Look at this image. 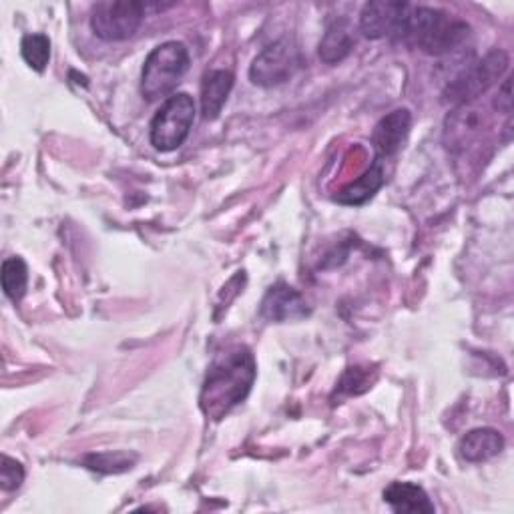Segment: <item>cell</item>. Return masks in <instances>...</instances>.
<instances>
[{
	"label": "cell",
	"mask_w": 514,
	"mask_h": 514,
	"mask_svg": "<svg viewBox=\"0 0 514 514\" xmlns=\"http://www.w3.org/2000/svg\"><path fill=\"white\" fill-rule=\"evenodd\" d=\"M257 366L249 348L235 346L219 354L205 376L199 406L211 420H223L239 406L255 382Z\"/></svg>",
	"instance_id": "cell-1"
},
{
	"label": "cell",
	"mask_w": 514,
	"mask_h": 514,
	"mask_svg": "<svg viewBox=\"0 0 514 514\" xmlns=\"http://www.w3.org/2000/svg\"><path fill=\"white\" fill-rule=\"evenodd\" d=\"M470 35V27L440 9L412 7L402 39L428 55L442 57L458 49Z\"/></svg>",
	"instance_id": "cell-2"
},
{
	"label": "cell",
	"mask_w": 514,
	"mask_h": 514,
	"mask_svg": "<svg viewBox=\"0 0 514 514\" xmlns=\"http://www.w3.org/2000/svg\"><path fill=\"white\" fill-rule=\"evenodd\" d=\"M189 51L183 43L167 41L155 47L145 59L141 73V93L147 101H157L173 93L189 71Z\"/></svg>",
	"instance_id": "cell-3"
},
{
	"label": "cell",
	"mask_w": 514,
	"mask_h": 514,
	"mask_svg": "<svg viewBox=\"0 0 514 514\" xmlns=\"http://www.w3.org/2000/svg\"><path fill=\"white\" fill-rule=\"evenodd\" d=\"M506 69H508V55L500 49L490 51L484 59L462 69L460 75H456L448 83L444 91V101L460 107L476 101L480 95H484L490 87L498 83V79L506 73Z\"/></svg>",
	"instance_id": "cell-4"
},
{
	"label": "cell",
	"mask_w": 514,
	"mask_h": 514,
	"mask_svg": "<svg viewBox=\"0 0 514 514\" xmlns=\"http://www.w3.org/2000/svg\"><path fill=\"white\" fill-rule=\"evenodd\" d=\"M195 121V103L191 95H171L151 121V145L157 151H175L185 143Z\"/></svg>",
	"instance_id": "cell-5"
},
{
	"label": "cell",
	"mask_w": 514,
	"mask_h": 514,
	"mask_svg": "<svg viewBox=\"0 0 514 514\" xmlns=\"http://www.w3.org/2000/svg\"><path fill=\"white\" fill-rule=\"evenodd\" d=\"M145 15V3H137V0H105V3H97L93 7L91 29L103 41H127L139 31Z\"/></svg>",
	"instance_id": "cell-6"
},
{
	"label": "cell",
	"mask_w": 514,
	"mask_h": 514,
	"mask_svg": "<svg viewBox=\"0 0 514 514\" xmlns=\"http://www.w3.org/2000/svg\"><path fill=\"white\" fill-rule=\"evenodd\" d=\"M300 67L298 51L290 41H278L257 55L249 67V79L257 87H278L288 83Z\"/></svg>",
	"instance_id": "cell-7"
},
{
	"label": "cell",
	"mask_w": 514,
	"mask_h": 514,
	"mask_svg": "<svg viewBox=\"0 0 514 514\" xmlns=\"http://www.w3.org/2000/svg\"><path fill=\"white\" fill-rule=\"evenodd\" d=\"M412 5L398 0H374L362 9L360 31L364 37L378 41L384 37H402Z\"/></svg>",
	"instance_id": "cell-8"
},
{
	"label": "cell",
	"mask_w": 514,
	"mask_h": 514,
	"mask_svg": "<svg viewBox=\"0 0 514 514\" xmlns=\"http://www.w3.org/2000/svg\"><path fill=\"white\" fill-rule=\"evenodd\" d=\"M260 314L268 322L286 324V322H298L308 318L310 308L306 298L298 290L290 288L288 284H276L264 296Z\"/></svg>",
	"instance_id": "cell-9"
},
{
	"label": "cell",
	"mask_w": 514,
	"mask_h": 514,
	"mask_svg": "<svg viewBox=\"0 0 514 514\" xmlns=\"http://www.w3.org/2000/svg\"><path fill=\"white\" fill-rule=\"evenodd\" d=\"M410 125H412V115L408 109H396V111L388 113L384 119H380V123L376 125V129L372 133V145L376 149V159L384 161V159L396 155L406 143Z\"/></svg>",
	"instance_id": "cell-10"
},
{
	"label": "cell",
	"mask_w": 514,
	"mask_h": 514,
	"mask_svg": "<svg viewBox=\"0 0 514 514\" xmlns=\"http://www.w3.org/2000/svg\"><path fill=\"white\" fill-rule=\"evenodd\" d=\"M504 450V438L494 428H474L462 436L458 452L466 462H486Z\"/></svg>",
	"instance_id": "cell-11"
},
{
	"label": "cell",
	"mask_w": 514,
	"mask_h": 514,
	"mask_svg": "<svg viewBox=\"0 0 514 514\" xmlns=\"http://www.w3.org/2000/svg\"><path fill=\"white\" fill-rule=\"evenodd\" d=\"M233 89V75L229 71H209L201 85V115L207 121L219 117L227 97Z\"/></svg>",
	"instance_id": "cell-12"
},
{
	"label": "cell",
	"mask_w": 514,
	"mask_h": 514,
	"mask_svg": "<svg viewBox=\"0 0 514 514\" xmlns=\"http://www.w3.org/2000/svg\"><path fill=\"white\" fill-rule=\"evenodd\" d=\"M384 500L396 512H424L432 514L436 508L426 490L414 482H392L384 490Z\"/></svg>",
	"instance_id": "cell-13"
},
{
	"label": "cell",
	"mask_w": 514,
	"mask_h": 514,
	"mask_svg": "<svg viewBox=\"0 0 514 514\" xmlns=\"http://www.w3.org/2000/svg\"><path fill=\"white\" fill-rule=\"evenodd\" d=\"M384 181V161L374 159V163L368 167L364 175H360L354 183H350L336 195V201L342 205H362L374 197V193L384 185Z\"/></svg>",
	"instance_id": "cell-14"
},
{
	"label": "cell",
	"mask_w": 514,
	"mask_h": 514,
	"mask_svg": "<svg viewBox=\"0 0 514 514\" xmlns=\"http://www.w3.org/2000/svg\"><path fill=\"white\" fill-rule=\"evenodd\" d=\"M354 49V37L350 27L344 21H336L328 27L322 43H320V59L328 65H336L344 61Z\"/></svg>",
	"instance_id": "cell-15"
},
{
	"label": "cell",
	"mask_w": 514,
	"mask_h": 514,
	"mask_svg": "<svg viewBox=\"0 0 514 514\" xmlns=\"http://www.w3.org/2000/svg\"><path fill=\"white\" fill-rule=\"evenodd\" d=\"M0 280H3V290L7 298L19 302L25 296L29 284V268L25 260H21V257H9V260H5Z\"/></svg>",
	"instance_id": "cell-16"
},
{
	"label": "cell",
	"mask_w": 514,
	"mask_h": 514,
	"mask_svg": "<svg viewBox=\"0 0 514 514\" xmlns=\"http://www.w3.org/2000/svg\"><path fill=\"white\" fill-rule=\"evenodd\" d=\"M21 55L25 63L35 69L37 73H43L51 61V41L43 33L27 35L21 43Z\"/></svg>",
	"instance_id": "cell-17"
},
{
	"label": "cell",
	"mask_w": 514,
	"mask_h": 514,
	"mask_svg": "<svg viewBox=\"0 0 514 514\" xmlns=\"http://www.w3.org/2000/svg\"><path fill=\"white\" fill-rule=\"evenodd\" d=\"M137 462V454L133 452H101V454H89L85 458V464L91 470L103 472V474H119V472H127L135 466Z\"/></svg>",
	"instance_id": "cell-18"
},
{
	"label": "cell",
	"mask_w": 514,
	"mask_h": 514,
	"mask_svg": "<svg viewBox=\"0 0 514 514\" xmlns=\"http://www.w3.org/2000/svg\"><path fill=\"white\" fill-rule=\"evenodd\" d=\"M372 382L374 378H370V370L368 368H350L346 370L342 382H340V392H346V394H362L366 392L368 388H372Z\"/></svg>",
	"instance_id": "cell-19"
},
{
	"label": "cell",
	"mask_w": 514,
	"mask_h": 514,
	"mask_svg": "<svg viewBox=\"0 0 514 514\" xmlns=\"http://www.w3.org/2000/svg\"><path fill=\"white\" fill-rule=\"evenodd\" d=\"M23 480H25L23 464L5 454L3 462H0V486H3V490L11 492V490H17L23 484Z\"/></svg>",
	"instance_id": "cell-20"
},
{
	"label": "cell",
	"mask_w": 514,
	"mask_h": 514,
	"mask_svg": "<svg viewBox=\"0 0 514 514\" xmlns=\"http://www.w3.org/2000/svg\"><path fill=\"white\" fill-rule=\"evenodd\" d=\"M510 87H512V83H510V79H506V81L502 83V87L498 89V95H496V99H494V107H496L500 113H506V115H510V111H512Z\"/></svg>",
	"instance_id": "cell-21"
}]
</instances>
